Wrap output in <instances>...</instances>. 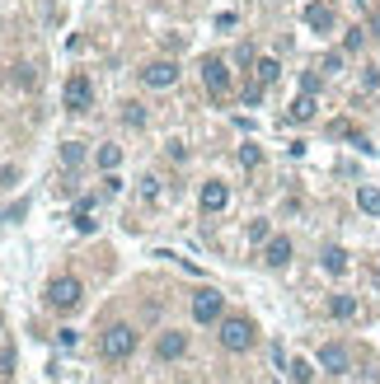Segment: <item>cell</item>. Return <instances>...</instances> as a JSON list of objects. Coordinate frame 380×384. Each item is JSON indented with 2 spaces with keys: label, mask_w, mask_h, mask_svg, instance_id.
Instances as JSON below:
<instances>
[{
  "label": "cell",
  "mask_w": 380,
  "mask_h": 384,
  "mask_svg": "<svg viewBox=\"0 0 380 384\" xmlns=\"http://www.w3.org/2000/svg\"><path fill=\"white\" fill-rule=\"evenodd\" d=\"M324 71H329V76L333 71H343V52H329V57H324Z\"/></svg>",
  "instance_id": "28"
},
{
  "label": "cell",
  "mask_w": 380,
  "mask_h": 384,
  "mask_svg": "<svg viewBox=\"0 0 380 384\" xmlns=\"http://www.w3.org/2000/svg\"><path fill=\"white\" fill-rule=\"evenodd\" d=\"M155 352H160V361H174V356H183V352H188V338L169 328V333H164V338L155 342Z\"/></svg>",
  "instance_id": "12"
},
{
  "label": "cell",
  "mask_w": 380,
  "mask_h": 384,
  "mask_svg": "<svg viewBox=\"0 0 380 384\" xmlns=\"http://www.w3.org/2000/svg\"><path fill=\"white\" fill-rule=\"evenodd\" d=\"M221 347H225V352H249V347H253V323L244 319V314L221 319Z\"/></svg>",
  "instance_id": "2"
},
{
  "label": "cell",
  "mask_w": 380,
  "mask_h": 384,
  "mask_svg": "<svg viewBox=\"0 0 380 384\" xmlns=\"http://www.w3.org/2000/svg\"><path fill=\"white\" fill-rule=\"evenodd\" d=\"M174 80H178V66L174 62H150L141 71V85H150V90H169Z\"/></svg>",
  "instance_id": "8"
},
{
  "label": "cell",
  "mask_w": 380,
  "mask_h": 384,
  "mask_svg": "<svg viewBox=\"0 0 380 384\" xmlns=\"http://www.w3.org/2000/svg\"><path fill=\"white\" fill-rule=\"evenodd\" d=\"M291 380L310 384V380H315V366H310V361H291Z\"/></svg>",
  "instance_id": "22"
},
{
  "label": "cell",
  "mask_w": 380,
  "mask_h": 384,
  "mask_svg": "<svg viewBox=\"0 0 380 384\" xmlns=\"http://www.w3.org/2000/svg\"><path fill=\"white\" fill-rule=\"evenodd\" d=\"M221 309H225V295L211 291V286H202V291L192 295V319L197 323H216L221 319Z\"/></svg>",
  "instance_id": "5"
},
{
  "label": "cell",
  "mask_w": 380,
  "mask_h": 384,
  "mask_svg": "<svg viewBox=\"0 0 380 384\" xmlns=\"http://www.w3.org/2000/svg\"><path fill=\"white\" fill-rule=\"evenodd\" d=\"M315 94H305L301 90V99H296V104H291V113H286V122H310V118H315Z\"/></svg>",
  "instance_id": "14"
},
{
  "label": "cell",
  "mask_w": 380,
  "mask_h": 384,
  "mask_svg": "<svg viewBox=\"0 0 380 384\" xmlns=\"http://www.w3.org/2000/svg\"><path fill=\"white\" fill-rule=\"evenodd\" d=\"M319 366L329 370V375H348V370H352L348 347H343V342H324V347H319Z\"/></svg>",
  "instance_id": "7"
},
{
  "label": "cell",
  "mask_w": 380,
  "mask_h": 384,
  "mask_svg": "<svg viewBox=\"0 0 380 384\" xmlns=\"http://www.w3.org/2000/svg\"><path fill=\"white\" fill-rule=\"evenodd\" d=\"M249 239H258V244H268V220H249Z\"/></svg>",
  "instance_id": "24"
},
{
  "label": "cell",
  "mask_w": 380,
  "mask_h": 384,
  "mask_svg": "<svg viewBox=\"0 0 380 384\" xmlns=\"http://www.w3.org/2000/svg\"><path fill=\"white\" fill-rule=\"evenodd\" d=\"M90 104H94V85H90L85 71H76V76L66 80V108H71V113H85Z\"/></svg>",
  "instance_id": "6"
},
{
  "label": "cell",
  "mask_w": 380,
  "mask_h": 384,
  "mask_svg": "<svg viewBox=\"0 0 380 384\" xmlns=\"http://www.w3.org/2000/svg\"><path fill=\"white\" fill-rule=\"evenodd\" d=\"M225 201H230V192H225V183H221V178L202 183V211H225Z\"/></svg>",
  "instance_id": "11"
},
{
  "label": "cell",
  "mask_w": 380,
  "mask_h": 384,
  "mask_svg": "<svg viewBox=\"0 0 380 384\" xmlns=\"http://www.w3.org/2000/svg\"><path fill=\"white\" fill-rule=\"evenodd\" d=\"M141 192H146V201H160V178H146Z\"/></svg>",
  "instance_id": "27"
},
{
  "label": "cell",
  "mask_w": 380,
  "mask_h": 384,
  "mask_svg": "<svg viewBox=\"0 0 380 384\" xmlns=\"http://www.w3.org/2000/svg\"><path fill=\"white\" fill-rule=\"evenodd\" d=\"M239 164H244V169H258V164H263V150H258V145H239Z\"/></svg>",
  "instance_id": "20"
},
{
  "label": "cell",
  "mask_w": 380,
  "mask_h": 384,
  "mask_svg": "<svg viewBox=\"0 0 380 384\" xmlns=\"http://www.w3.org/2000/svg\"><path fill=\"white\" fill-rule=\"evenodd\" d=\"M99 352L108 356V361H127V356L136 352V333H132V323H108V328H104V338H99Z\"/></svg>",
  "instance_id": "1"
},
{
  "label": "cell",
  "mask_w": 380,
  "mask_h": 384,
  "mask_svg": "<svg viewBox=\"0 0 380 384\" xmlns=\"http://www.w3.org/2000/svg\"><path fill=\"white\" fill-rule=\"evenodd\" d=\"M357 206L366 215H380V187H357Z\"/></svg>",
  "instance_id": "18"
},
{
  "label": "cell",
  "mask_w": 380,
  "mask_h": 384,
  "mask_svg": "<svg viewBox=\"0 0 380 384\" xmlns=\"http://www.w3.org/2000/svg\"><path fill=\"white\" fill-rule=\"evenodd\" d=\"M202 85H206L211 99H225V94H230V66H225L221 57H206L202 62Z\"/></svg>",
  "instance_id": "4"
},
{
  "label": "cell",
  "mask_w": 380,
  "mask_h": 384,
  "mask_svg": "<svg viewBox=\"0 0 380 384\" xmlns=\"http://www.w3.org/2000/svg\"><path fill=\"white\" fill-rule=\"evenodd\" d=\"M62 159L71 164V169H76L80 159H85V145H80V141H66V145H62Z\"/></svg>",
  "instance_id": "21"
},
{
  "label": "cell",
  "mask_w": 380,
  "mask_h": 384,
  "mask_svg": "<svg viewBox=\"0 0 380 384\" xmlns=\"http://www.w3.org/2000/svg\"><path fill=\"white\" fill-rule=\"evenodd\" d=\"M80 295H85V286H80L76 277H57V281L48 286V305L62 309V314H71V309L80 305Z\"/></svg>",
  "instance_id": "3"
},
{
  "label": "cell",
  "mask_w": 380,
  "mask_h": 384,
  "mask_svg": "<svg viewBox=\"0 0 380 384\" xmlns=\"http://www.w3.org/2000/svg\"><path fill=\"white\" fill-rule=\"evenodd\" d=\"M253 71H258V85H272V80L282 76V62H277V57H258Z\"/></svg>",
  "instance_id": "17"
},
{
  "label": "cell",
  "mask_w": 380,
  "mask_h": 384,
  "mask_svg": "<svg viewBox=\"0 0 380 384\" xmlns=\"http://www.w3.org/2000/svg\"><path fill=\"white\" fill-rule=\"evenodd\" d=\"M305 24H310L315 33H329L333 29V10L324 5V0H310V5H305Z\"/></svg>",
  "instance_id": "10"
},
{
  "label": "cell",
  "mask_w": 380,
  "mask_h": 384,
  "mask_svg": "<svg viewBox=\"0 0 380 384\" xmlns=\"http://www.w3.org/2000/svg\"><path fill=\"white\" fill-rule=\"evenodd\" d=\"M118 164H122V150H118V145H104V150H99V169H118Z\"/></svg>",
  "instance_id": "19"
},
{
  "label": "cell",
  "mask_w": 380,
  "mask_h": 384,
  "mask_svg": "<svg viewBox=\"0 0 380 384\" xmlns=\"http://www.w3.org/2000/svg\"><path fill=\"white\" fill-rule=\"evenodd\" d=\"M263 262H268V267H286V262H291V239H286V234H272L268 244H263Z\"/></svg>",
  "instance_id": "9"
},
{
  "label": "cell",
  "mask_w": 380,
  "mask_h": 384,
  "mask_svg": "<svg viewBox=\"0 0 380 384\" xmlns=\"http://www.w3.org/2000/svg\"><path fill=\"white\" fill-rule=\"evenodd\" d=\"M71 220H76V230H80V234H94V225H99V220H94V197H80Z\"/></svg>",
  "instance_id": "13"
},
{
  "label": "cell",
  "mask_w": 380,
  "mask_h": 384,
  "mask_svg": "<svg viewBox=\"0 0 380 384\" xmlns=\"http://www.w3.org/2000/svg\"><path fill=\"white\" fill-rule=\"evenodd\" d=\"M15 178H19L15 164H5V169H0V187H15Z\"/></svg>",
  "instance_id": "29"
},
{
  "label": "cell",
  "mask_w": 380,
  "mask_h": 384,
  "mask_svg": "<svg viewBox=\"0 0 380 384\" xmlns=\"http://www.w3.org/2000/svg\"><path fill=\"white\" fill-rule=\"evenodd\" d=\"M366 33H371V38H376V43H380V10H376V15H371V24H366Z\"/></svg>",
  "instance_id": "32"
},
{
  "label": "cell",
  "mask_w": 380,
  "mask_h": 384,
  "mask_svg": "<svg viewBox=\"0 0 380 384\" xmlns=\"http://www.w3.org/2000/svg\"><path fill=\"white\" fill-rule=\"evenodd\" d=\"M329 314H333V319H352V314H357V295H333Z\"/></svg>",
  "instance_id": "16"
},
{
  "label": "cell",
  "mask_w": 380,
  "mask_h": 384,
  "mask_svg": "<svg viewBox=\"0 0 380 384\" xmlns=\"http://www.w3.org/2000/svg\"><path fill=\"white\" fill-rule=\"evenodd\" d=\"M324 272H333V277H343L348 272V248H324Z\"/></svg>",
  "instance_id": "15"
},
{
  "label": "cell",
  "mask_w": 380,
  "mask_h": 384,
  "mask_svg": "<svg viewBox=\"0 0 380 384\" xmlns=\"http://www.w3.org/2000/svg\"><path fill=\"white\" fill-rule=\"evenodd\" d=\"M258 99H263V85H249V90H244V104L253 108V104H258Z\"/></svg>",
  "instance_id": "31"
},
{
  "label": "cell",
  "mask_w": 380,
  "mask_h": 384,
  "mask_svg": "<svg viewBox=\"0 0 380 384\" xmlns=\"http://www.w3.org/2000/svg\"><path fill=\"white\" fill-rule=\"evenodd\" d=\"M122 122H127V127H141V122H146V108H141V104H127V108H122Z\"/></svg>",
  "instance_id": "23"
},
{
  "label": "cell",
  "mask_w": 380,
  "mask_h": 384,
  "mask_svg": "<svg viewBox=\"0 0 380 384\" xmlns=\"http://www.w3.org/2000/svg\"><path fill=\"white\" fill-rule=\"evenodd\" d=\"M0 375H5V380L15 375V347H5V352H0Z\"/></svg>",
  "instance_id": "25"
},
{
  "label": "cell",
  "mask_w": 380,
  "mask_h": 384,
  "mask_svg": "<svg viewBox=\"0 0 380 384\" xmlns=\"http://www.w3.org/2000/svg\"><path fill=\"white\" fill-rule=\"evenodd\" d=\"M301 90H305V94L319 90V76H315V71H305V76H301Z\"/></svg>",
  "instance_id": "30"
},
{
  "label": "cell",
  "mask_w": 380,
  "mask_h": 384,
  "mask_svg": "<svg viewBox=\"0 0 380 384\" xmlns=\"http://www.w3.org/2000/svg\"><path fill=\"white\" fill-rule=\"evenodd\" d=\"M362 43H366V29H348V38H343V47H348V52H357Z\"/></svg>",
  "instance_id": "26"
}]
</instances>
